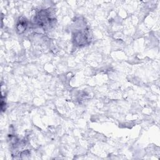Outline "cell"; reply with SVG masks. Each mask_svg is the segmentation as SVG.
<instances>
[{"instance_id":"6da1fadb","label":"cell","mask_w":160,"mask_h":160,"mask_svg":"<svg viewBox=\"0 0 160 160\" xmlns=\"http://www.w3.org/2000/svg\"><path fill=\"white\" fill-rule=\"evenodd\" d=\"M35 20L39 26H45L50 23V13L46 10H42L37 14Z\"/></svg>"},{"instance_id":"7a4b0ae2","label":"cell","mask_w":160,"mask_h":160,"mask_svg":"<svg viewBox=\"0 0 160 160\" xmlns=\"http://www.w3.org/2000/svg\"><path fill=\"white\" fill-rule=\"evenodd\" d=\"M74 41L76 44L79 46L86 44L88 41L86 32L81 31L77 32L74 36Z\"/></svg>"},{"instance_id":"3957f363","label":"cell","mask_w":160,"mask_h":160,"mask_svg":"<svg viewBox=\"0 0 160 160\" xmlns=\"http://www.w3.org/2000/svg\"><path fill=\"white\" fill-rule=\"evenodd\" d=\"M28 22L26 18H21L16 24V30L19 34H21L24 32L27 28Z\"/></svg>"}]
</instances>
